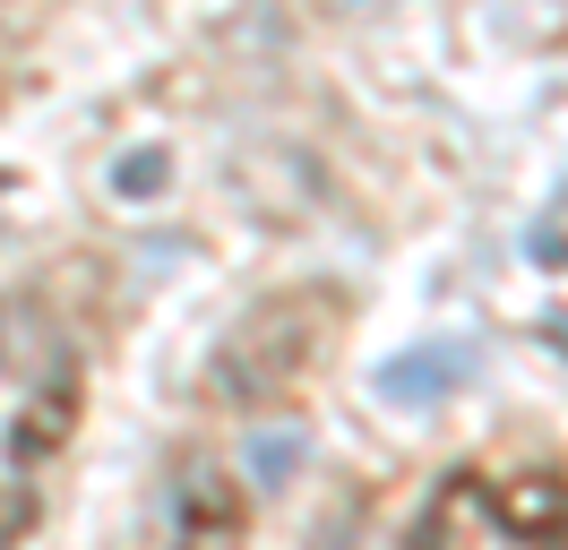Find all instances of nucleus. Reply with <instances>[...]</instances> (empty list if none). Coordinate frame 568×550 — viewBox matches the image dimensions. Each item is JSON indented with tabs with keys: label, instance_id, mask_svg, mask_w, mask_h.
Instances as JSON below:
<instances>
[{
	"label": "nucleus",
	"instance_id": "nucleus-1",
	"mask_svg": "<svg viewBox=\"0 0 568 550\" xmlns=\"http://www.w3.org/2000/svg\"><path fill=\"white\" fill-rule=\"evenodd\" d=\"M320 344H327V302H320V293L258 302L233 336L215 344L207 396H215L224 412H267V405H284V396L302 387V370L320 361Z\"/></svg>",
	"mask_w": 568,
	"mask_h": 550
},
{
	"label": "nucleus",
	"instance_id": "nucleus-2",
	"mask_svg": "<svg viewBox=\"0 0 568 550\" xmlns=\"http://www.w3.org/2000/svg\"><path fill=\"white\" fill-rule=\"evenodd\" d=\"M483 524H491V481L474 473V465H457V473H439L423 490V508L405 524V550H474Z\"/></svg>",
	"mask_w": 568,
	"mask_h": 550
},
{
	"label": "nucleus",
	"instance_id": "nucleus-3",
	"mask_svg": "<svg viewBox=\"0 0 568 550\" xmlns=\"http://www.w3.org/2000/svg\"><path fill=\"white\" fill-rule=\"evenodd\" d=\"M250 542V490L233 473H190L173 499V550H242Z\"/></svg>",
	"mask_w": 568,
	"mask_h": 550
},
{
	"label": "nucleus",
	"instance_id": "nucleus-4",
	"mask_svg": "<svg viewBox=\"0 0 568 550\" xmlns=\"http://www.w3.org/2000/svg\"><path fill=\"white\" fill-rule=\"evenodd\" d=\"M491 524L508 542H526V550H560L568 542V481L542 473V465L491 481Z\"/></svg>",
	"mask_w": 568,
	"mask_h": 550
},
{
	"label": "nucleus",
	"instance_id": "nucleus-5",
	"mask_svg": "<svg viewBox=\"0 0 568 550\" xmlns=\"http://www.w3.org/2000/svg\"><path fill=\"white\" fill-rule=\"evenodd\" d=\"M70 430H78V378L70 370H52L18 405V421H9V473H36V465H52L61 447H70Z\"/></svg>",
	"mask_w": 568,
	"mask_h": 550
},
{
	"label": "nucleus",
	"instance_id": "nucleus-6",
	"mask_svg": "<svg viewBox=\"0 0 568 550\" xmlns=\"http://www.w3.org/2000/svg\"><path fill=\"white\" fill-rule=\"evenodd\" d=\"M465 378H474V344H423V353H396L388 370H379V396L430 412L439 396H457Z\"/></svg>",
	"mask_w": 568,
	"mask_h": 550
},
{
	"label": "nucleus",
	"instance_id": "nucleus-7",
	"mask_svg": "<svg viewBox=\"0 0 568 550\" xmlns=\"http://www.w3.org/2000/svg\"><path fill=\"white\" fill-rule=\"evenodd\" d=\"M36 516H43L36 481H9V490H0V550H18V542H27V533H36Z\"/></svg>",
	"mask_w": 568,
	"mask_h": 550
},
{
	"label": "nucleus",
	"instance_id": "nucleus-8",
	"mask_svg": "<svg viewBox=\"0 0 568 550\" xmlns=\"http://www.w3.org/2000/svg\"><path fill=\"white\" fill-rule=\"evenodd\" d=\"M302 447H311L302 430H284V439L267 430V439H258V473H293V465H302Z\"/></svg>",
	"mask_w": 568,
	"mask_h": 550
},
{
	"label": "nucleus",
	"instance_id": "nucleus-9",
	"mask_svg": "<svg viewBox=\"0 0 568 550\" xmlns=\"http://www.w3.org/2000/svg\"><path fill=\"white\" fill-rule=\"evenodd\" d=\"M112 181H121V190L139 198V190H155V181H164V155H130V164L112 172Z\"/></svg>",
	"mask_w": 568,
	"mask_h": 550
}]
</instances>
